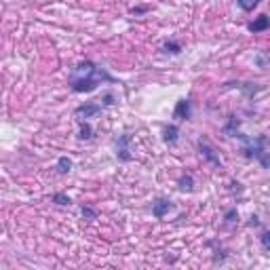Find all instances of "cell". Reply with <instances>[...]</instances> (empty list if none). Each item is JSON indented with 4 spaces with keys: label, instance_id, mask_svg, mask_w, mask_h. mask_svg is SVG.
Instances as JSON below:
<instances>
[{
    "label": "cell",
    "instance_id": "obj_15",
    "mask_svg": "<svg viewBox=\"0 0 270 270\" xmlns=\"http://www.w3.org/2000/svg\"><path fill=\"white\" fill-rule=\"evenodd\" d=\"M236 4H239L245 13H251V11L255 9V6L260 4V0H236Z\"/></svg>",
    "mask_w": 270,
    "mask_h": 270
},
{
    "label": "cell",
    "instance_id": "obj_23",
    "mask_svg": "<svg viewBox=\"0 0 270 270\" xmlns=\"http://www.w3.org/2000/svg\"><path fill=\"white\" fill-rule=\"evenodd\" d=\"M249 224H251V226H258V224H260V220H258V215H251V222H249Z\"/></svg>",
    "mask_w": 270,
    "mask_h": 270
},
{
    "label": "cell",
    "instance_id": "obj_22",
    "mask_svg": "<svg viewBox=\"0 0 270 270\" xmlns=\"http://www.w3.org/2000/svg\"><path fill=\"white\" fill-rule=\"evenodd\" d=\"M112 99H114L112 95H106V97H104V106H112V104H114Z\"/></svg>",
    "mask_w": 270,
    "mask_h": 270
},
{
    "label": "cell",
    "instance_id": "obj_6",
    "mask_svg": "<svg viewBox=\"0 0 270 270\" xmlns=\"http://www.w3.org/2000/svg\"><path fill=\"white\" fill-rule=\"evenodd\" d=\"M173 207H175V205H173L169 198H156V201L152 203V215L156 217V220H163L169 211H173Z\"/></svg>",
    "mask_w": 270,
    "mask_h": 270
},
{
    "label": "cell",
    "instance_id": "obj_11",
    "mask_svg": "<svg viewBox=\"0 0 270 270\" xmlns=\"http://www.w3.org/2000/svg\"><path fill=\"white\" fill-rule=\"evenodd\" d=\"M179 137V127L177 125H167L163 129V139L167 141V144H175Z\"/></svg>",
    "mask_w": 270,
    "mask_h": 270
},
{
    "label": "cell",
    "instance_id": "obj_20",
    "mask_svg": "<svg viewBox=\"0 0 270 270\" xmlns=\"http://www.w3.org/2000/svg\"><path fill=\"white\" fill-rule=\"evenodd\" d=\"M224 220H226L228 224L236 222V220H239V211H236V209H230V211H226V215H224Z\"/></svg>",
    "mask_w": 270,
    "mask_h": 270
},
{
    "label": "cell",
    "instance_id": "obj_2",
    "mask_svg": "<svg viewBox=\"0 0 270 270\" xmlns=\"http://www.w3.org/2000/svg\"><path fill=\"white\" fill-rule=\"evenodd\" d=\"M243 141V154H245L247 158H253V160H258V163L264 167V169H270V139H268V135H258V137H247L245 133H241V137Z\"/></svg>",
    "mask_w": 270,
    "mask_h": 270
},
{
    "label": "cell",
    "instance_id": "obj_8",
    "mask_svg": "<svg viewBox=\"0 0 270 270\" xmlns=\"http://www.w3.org/2000/svg\"><path fill=\"white\" fill-rule=\"evenodd\" d=\"M239 127H241V120H239V116H234V114H230V116H228V123L224 125V133H226L228 137H236V139H239V137H241V131H239Z\"/></svg>",
    "mask_w": 270,
    "mask_h": 270
},
{
    "label": "cell",
    "instance_id": "obj_9",
    "mask_svg": "<svg viewBox=\"0 0 270 270\" xmlns=\"http://www.w3.org/2000/svg\"><path fill=\"white\" fill-rule=\"evenodd\" d=\"M247 28H249V32H253V34H258V32H264V30L270 28V17L268 15H260L258 19H253V21L249 23Z\"/></svg>",
    "mask_w": 270,
    "mask_h": 270
},
{
    "label": "cell",
    "instance_id": "obj_5",
    "mask_svg": "<svg viewBox=\"0 0 270 270\" xmlns=\"http://www.w3.org/2000/svg\"><path fill=\"white\" fill-rule=\"evenodd\" d=\"M131 135L129 133H123L120 137L116 139V158L123 160V163H129V160L133 158L131 154Z\"/></svg>",
    "mask_w": 270,
    "mask_h": 270
},
{
    "label": "cell",
    "instance_id": "obj_12",
    "mask_svg": "<svg viewBox=\"0 0 270 270\" xmlns=\"http://www.w3.org/2000/svg\"><path fill=\"white\" fill-rule=\"evenodd\" d=\"M55 171L59 173V175H68V173L72 171V160L68 156H59V160H57V165H55Z\"/></svg>",
    "mask_w": 270,
    "mask_h": 270
},
{
    "label": "cell",
    "instance_id": "obj_19",
    "mask_svg": "<svg viewBox=\"0 0 270 270\" xmlns=\"http://www.w3.org/2000/svg\"><path fill=\"white\" fill-rule=\"evenodd\" d=\"M80 213L87 217V220H95L97 217V211L91 209V207H87V205H82V209H80Z\"/></svg>",
    "mask_w": 270,
    "mask_h": 270
},
{
    "label": "cell",
    "instance_id": "obj_21",
    "mask_svg": "<svg viewBox=\"0 0 270 270\" xmlns=\"http://www.w3.org/2000/svg\"><path fill=\"white\" fill-rule=\"evenodd\" d=\"M146 11H148V6H135L131 13H133V15H141V13H146Z\"/></svg>",
    "mask_w": 270,
    "mask_h": 270
},
{
    "label": "cell",
    "instance_id": "obj_17",
    "mask_svg": "<svg viewBox=\"0 0 270 270\" xmlns=\"http://www.w3.org/2000/svg\"><path fill=\"white\" fill-rule=\"evenodd\" d=\"M260 243H262V247H264V251L270 253V230H264V232L260 234Z\"/></svg>",
    "mask_w": 270,
    "mask_h": 270
},
{
    "label": "cell",
    "instance_id": "obj_3",
    "mask_svg": "<svg viewBox=\"0 0 270 270\" xmlns=\"http://www.w3.org/2000/svg\"><path fill=\"white\" fill-rule=\"evenodd\" d=\"M196 148H198V152H201V156L207 160L209 165H213V167H222V158H220V154H217V150L213 146L209 144L205 137H201L196 141Z\"/></svg>",
    "mask_w": 270,
    "mask_h": 270
},
{
    "label": "cell",
    "instance_id": "obj_14",
    "mask_svg": "<svg viewBox=\"0 0 270 270\" xmlns=\"http://www.w3.org/2000/svg\"><path fill=\"white\" fill-rule=\"evenodd\" d=\"M78 137L80 139H91L93 137V129L87 120H80V131H78Z\"/></svg>",
    "mask_w": 270,
    "mask_h": 270
},
{
    "label": "cell",
    "instance_id": "obj_18",
    "mask_svg": "<svg viewBox=\"0 0 270 270\" xmlns=\"http://www.w3.org/2000/svg\"><path fill=\"white\" fill-rule=\"evenodd\" d=\"M270 61V51H264V53H260V55H255V63H258L260 68H264L266 63Z\"/></svg>",
    "mask_w": 270,
    "mask_h": 270
},
{
    "label": "cell",
    "instance_id": "obj_7",
    "mask_svg": "<svg viewBox=\"0 0 270 270\" xmlns=\"http://www.w3.org/2000/svg\"><path fill=\"white\" fill-rule=\"evenodd\" d=\"M190 116H192L190 99H179L175 104V110H173V118H175V120H188Z\"/></svg>",
    "mask_w": 270,
    "mask_h": 270
},
{
    "label": "cell",
    "instance_id": "obj_16",
    "mask_svg": "<svg viewBox=\"0 0 270 270\" xmlns=\"http://www.w3.org/2000/svg\"><path fill=\"white\" fill-rule=\"evenodd\" d=\"M51 198H53V203H57V205H70L72 203V198H70L68 194H63V192H55Z\"/></svg>",
    "mask_w": 270,
    "mask_h": 270
},
{
    "label": "cell",
    "instance_id": "obj_10",
    "mask_svg": "<svg viewBox=\"0 0 270 270\" xmlns=\"http://www.w3.org/2000/svg\"><path fill=\"white\" fill-rule=\"evenodd\" d=\"M177 188H179V192H192V190H194V177H192L190 173H184V175H179Z\"/></svg>",
    "mask_w": 270,
    "mask_h": 270
},
{
    "label": "cell",
    "instance_id": "obj_4",
    "mask_svg": "<svg viewBox=\"0 0 270 270\" xmlns=\"http://www.w3.org/2000/svg\"><path fill=\"white\" fill-rule=\"evenodd\" d=\"M101 110H104V106L101 104H93V101H87V104L78 106L74 110V116L78 120H89V118H95L97 114H101Z\"/></svg>",
    "mask_w": 270,
    "mask_h": 270
},
{
    "label": "cell",
    "instance_id": "obj_1",
    "mask_svg": "<svg viewBox=\"0 0 270 270\" xmlns=\"http://www.w3.org/2000/svg\"><path fill=\"white\" fill-rule=\"evenodd\" d=\"M104 82L116 85V78H114L112 74H108L106 68L93 63L91 59L76 63L72 68V74H70V78H68V85L74 93H91L99 85H104Z\"/></svg>",
    "mask_w": 270,
    "mask_h": 270
},
{
    "label": "cell",
    "instance_id": "obj_13",
    "mask_svg": "<svg viewBox=\"0 0 270 270\" xmlns=\"http://www.w3.org/2000/svg\"><path fill=\"white\" fill-rule=\"evenodd\" d=\"M163 51L167 55H179V53H182V44L175 42V40H167L163 44Z\"/></svg>",
    "mask_w": 270,
    "mask_h": 270
}]
</instances>
